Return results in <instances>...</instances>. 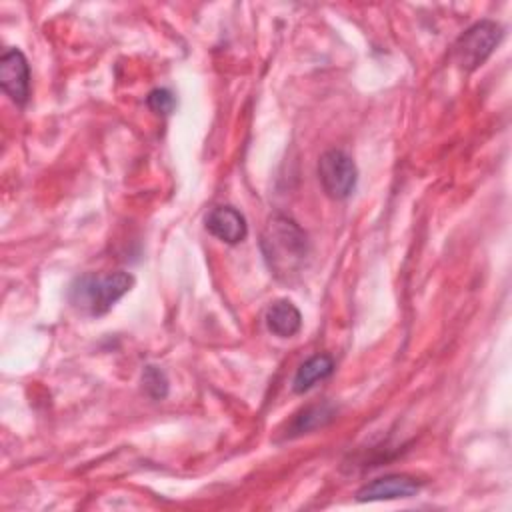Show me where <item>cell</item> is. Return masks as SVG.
<instances>
[{
    "instance_id": "obj_1",
    "label": "cell",
    "mask_w": 512,
    "mask_h": 512,
    "mask_svg": "<svg viewBox=\"0 0 512 512\" xmlns=\"http://www.w3.org/2000/svg\"><path fill=\"white\" fill-rule=\"evenodd\" d=\"M260 246L268 268L276 278L282 280L298 274L308 256L306 232L284 214H274L268 218L262 230Z\"/></svg>"
},
{
    "instance_id": "obj_2",
    "label": "cell",
    "mask_w": 512,
    "mask_h": 512,
    "mask_svg": "<svg viewBox=\"0 0 512 512\" xmlns=\"http://www.w3.org/2000/svg\"><path fill=\"white\" fill-rule=\"evenodd\" d=\"M134 286V276L116 270L104 274H84L70 286L68 298L72 306L88 316L106 314L130 288Z\"/></svg>"
},
{
    "instance_id": "obj_3",
    "label": "cell",
    "mask_w": 512,
    "mask_h": 512,
    "mask_svg": "<svg viewBox=\"0 0 512 512\" xmlns=\"http://www.w3.org/2000/svg\"><path fill=\"white\" fill-rule=\"evenodd\" d=\"M502 40V26L494 20H480L466 28L452 46V60L464 72L480 68Z\"/></svg>"
},
{
    "instance_id": "obj_4",
    "label": "cell",
    "mask_w": 512,
    "mask_h": 512,
    "mask_svg": "<svg viewBox=\"0 0 512 512\" xmlns=\"http://www.w3.org/2000/svg\"><path fill=\"white\" fill-rule=\"evenodd\" d=\"M318 182L324 194L332 200H346L358 182L354 160L340 148H330L318 158Z\"/></svg>"
},
{
    "instance_id": "obj_5",
    "label": "cell",
    "mask_w": 512,
    "mask_h": 512,
    "mask_svg": "<svg viewBox=\"0 0 512 512\" xmlns=\"http://www.w3.org/2000/svg\"><path fill=\"white\" fill-rule=\"evenodd\" d=\"M0 86L16 104L24 106L30 98V66L22 50L8 48L0 58Z\"/></svg>"
},
{
    "instance_id": "obj_6",
    "label": "cell",
    "mask_w": 512,
    "mask_h": 512,
    "mask_svg": "<svg viewBox=\"0 0 512 512\" xmlns=\"http://www.w3.org/2000/svg\"><path fill=\"white\" fill-rule=\"evenodd\" d=\"M422 482L410 474H384L366 482L358 492V502H380V500H398L412 498L420 492Z\"/></svg>"
},
{
    "instance_id": "obj_7",
    "label": "cell",
    "mask_w": 512,
    "mask_h": 512,
    "mask_svg": "<svg viewBox=\"0 0 512 512\" xmlns=\"http://www.w3.org/2000/svg\"><path fill=\"white\" fill-rule=\"evenodd\" d=\"M206 230L226 244H238L246 238L248 224L244 214L234 206H216L206 216Z\"/></svg>"
},
{
    "instance_id": "obj_8",
    "label": "cell",
    "mask_w": 512,
    "mask_h": 512,
    "mask_svg": "<svg viewBox=\"0 0 512 512\" xmlns=\"http://www.w3.org/2000/svg\"><path fill=\"white\" fill-rule=\"evenodd\" d=\"M264 322H266L268 332H272L274 336L292 338L302 328V314L292 300L278 298L266 308Z\"/></svg>"
},
{
    "instance_id": "obj_9",
    "label": "cell",
    "mask_w": 512,
    "mask_h": 512,
    "mask_svg": "<svg viewBox=\"0 0 512 512\" xmlns=\"http://www.w3.org/2000/svg\"><path fill=\"white\" fill-rule=\"evenodd\" d=\"M334 372V358L330 354H314L306 362L300 364V368L294 374L292 390L296 394L308 392L316 382L326 380Z\"/></svg>"
},
{
    "instance_id": "obj_10",
    "label": "cell",
    "mask_w": 512,
    "mask_h": 512,
    "mask_svg": "<svg viewBox=\"0 0 512 512\" xmlns=\"http://www.w3.org/2000/svg\"><path fill=\"white\" fill-rule=\"evenodd\" d=\"M336 416V408L330 404H316V406H306L304 410H300L294 420L290 422L288 428V436H298V434H306L312 432L316 428L326 426L330 420H334Z\"/></svg>"
},
{
    "instance_id": "obj_11",
    "label": "cell",
    "mask_w": 512,
    "mask_h": 512,
    "mask_svg": "<svg viewBox=\"0 0 512 512\" xmlns=\"http://www.w3.org/2000/svg\"><path fill=\"white\" fill-rule=\"evenodd\" d=\"M142 390L152 400H164L168 396V378L164 370L154 364H148L142 370Z\"/></svg>"
},
{
    "instance_id": "obj_12",
    "label": "cell",
    "mask_w": 512,
    "mask_h": 512,
    "mask_svg": "<svg viewBox=\"0 0 512 512\" xmlns=\"http://www.w3.org/2000/svg\"><path fill=\"white\" fill-rule=\"evenodd\" d=\"M146 104H148V108L154 114L168 116L174 110V106H176V98H174V94L168 88H154V90L148 92Z\"/></svg>"
}]
</instances>
